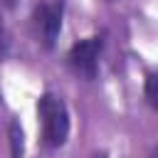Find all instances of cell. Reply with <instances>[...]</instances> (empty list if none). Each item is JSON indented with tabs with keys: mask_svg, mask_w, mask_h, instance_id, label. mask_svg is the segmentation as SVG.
I'll list each match as a JSON object with an SVG mask.
<instances>
[{
	"mask_svg": "<svg viewBox=\"0 0 158 158\" xmlns=\"http://www.w3.org/2000/svg\"><path fill=\"white\" fill-rule=\"evenodd\" d=\"M37 116L42 123V141L49 148H59L69 136V111L57 94H42L37 99Z\"/></svg>",
	"mask_w": 158,
	"mask_h": 158,
	"instance_id": "cell-1",
	"label": "cell"
},
{
	"mask_svg": "<svg viewBox=\"0 0 158 158\" xmlns=\"http://www.w3.org/2000/svg\"><path fill=\"white\" fill-rule=\"evenodd\" d=\"M101 47H104V40H101L99 35L74 42V44H72V49H69V54H67L69 67H72L79 77H84V79H96Z\"/></svg>",
	"mask_w": 158,
	"mask_h": 158,
	"instance_id": "cell-2",
	"label": "cell"
},
{
	"mask_svg": "<svg viewBox=\"0 0 158 158\" xmlns=\"http://www.w3.org/2000/svg\"><path fill=\"white\" fill-rule=\"evenodd\" d=\"M62 17H64V2L62 0H52V2H42L35 7V25L42 35V42L47 49L54 47L59 32H62Z\"/></svg>",
	"mask_w": 158,
	"mask_h": 158,
	"instance_id": "cell-3",
	"label": "cell"
},
{
	"mask_svg": "<svg viewBox=\"0 0 158 158\" xmlns=\"http://www.w3.org/2000/svg\"><path fill=\"white\" fill-rule=\"evenodd\" d=\"M7 136H10V153H12V158H25V131H22L20 121H10Z\"/></svg>",
	"mask_w": 158,
	"mask_h": 158,
	"instance_id": "cell-4",
	"label": "cell"
},
{
	"mask_svg": "<svg viewBox=\"0 0 158 158\" xmlns=\"http://www.w3.org/2000/svg\"><path fill=\"white\" fill-rule=\"evenodd\" d=\"M143 91H146L148 104L158 111V74H148V77H146V86H143Z\"/></svg>",
	"mask_w": 158,
	"mask_h": 158,
	"instance_id": "cell-5",
	"label": "cell"
},
{
	"mask_svg": "<svg viewBox=\"0 0 158 158\" xmlns=\"http://www.w3.org/2000/svg\"><path fill=\"white\" fill-rule=\"evenodd\" d=\"M5 52H7V35H5V27L0 22V57H5Z\"/></svg>",
	"mask_w": 158,
	"mask_h": 158,
	"instance_id": "cell-6",
	"label": "cell"
},
{
	"mask_svg": "<svg viewBox=\"0 0 158 158\" xmlns=\"http://www.w3.org/2000/svg\"><path fill=\"white\" fill-rule=\"evenodd\" d=\"M94 158H109V153H106V151H101V153H94Z\"/></svg>",
	"mask_w": 158,
	"mask_h": 158,
	"instance_id": "cell-7",
	"label": "cell"
},
{
	"mask_svg": "<svg viewBox=\"0 0 158 158\" xmlns=\"http://www.w3.org/2000/svg\"><path fill=\"white\" fill-rule=\"evenodd\" d=\"M148 158H158V146H156V148H153V151L148 153Z\"/></svg>",
	"mask_w": 158,
	"mask_h": 158,
	"instance_id": "cell-8",
	"label": "cell"
}]
</instances>
